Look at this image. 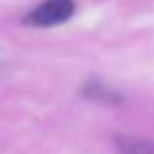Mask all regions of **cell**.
<instances>
[{
	"mask_svg": "<svg viewBox=\"0 0 154 154\" xmlns=\"http://www.w3.org/2000/svg\"><path fill=\"white\" fill-rule=\"evenodd\" d=\"M74 10L76 6L72 0H45L26 16L23 23L33 27H53L68 22L74 16Z\"/></svg>",
	"mask_w": 154,
	"mask_h": 154,
	"instance_id": "6da1fadb",
	"label": "cell"
},
{
	"mask_svg": "<svg viewBox=\"0 0 154 154\" xmlns=\"http://www.w3.org/2000/svg\"><path fill=\"white\" fill-rule=\"evenodd\" d=\"M119 154H154V140L140 137H115Z\"/></svg>",
	"mask_w": 154,
	"mask_h": 154,
	"instance_id": "7a4b0ae2",
	"label": "cell"
},
{
	"mask_svg": "<svg viewBox=\"0 0 154 154\" xmlns=\"http://www.w3.org/2000/svg\"><path fill=\"white\" fill-rule=\"evenodd\" d=\"M82 94L90 100H98V102H105V103L121 102V96L117 94V92H113L111 88H107L105 84L98 82V80H90V82L82 88Z\"/></svg>",
	"mask_w": 154,
	"mask_h": 154,
	"instance_id": "3957f363",
	"label": "cell"
},
{
	"mask_svg": "<svg viewBox=\"0 0 154 154\" xmlns=\"http://www.w3.org/2000/svg\"><path fill=\"white\" fill-rule=\"evenodd\" d=\"M0 72H2V66H0Z\"/></svg>",
	"mask_w": 154,
	"mask_h": 154,
	"instance_id": "277c9868",
	"label": "cell"
}]
</instances>
